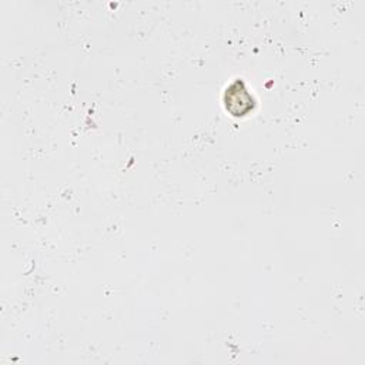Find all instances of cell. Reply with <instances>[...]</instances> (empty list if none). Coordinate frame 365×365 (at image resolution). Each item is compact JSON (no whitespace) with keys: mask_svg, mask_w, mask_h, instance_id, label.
Here are the masks:
<instances>
[{"mask_svg":"<svg viewBox=\"0 0 365 365\" xmlns=\"http://www.w3.org/2000/svg\"><path fill=\"white\" fill-rule=\"evenodd\" d=\"M224 103H225V108L232 115H244L254 107V100L241 80H235L227 88L224 96Z\"/></svg>","mask_w":365,"mask_h":365,"instance_id":"obj_1","label":"cell"}]
</instances>
